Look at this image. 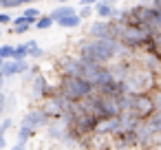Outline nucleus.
<instances>
[{"mask_svg":"<svg viewBox=\"0 0 161 150\" xmlns=\"http://www.w3.org/2000/svg\"><path fill=\"white\" fill-rule=\"evenodd\" d=\"M126 53L128 49L115 38H106V40L88 38L77 47V58L88 66H108L110 62H115L117 58H124Z\"/></svg>","mask_w":161,"mask_h":150,"instance_id":"obj_1","label":"nucleus"},{"mask_svg":"<svg viewBox=\"0 0 161 150\" xmlns=\"http://www.w3.org/2000/svg\"><path fill=\"white\" fill-rule=\"evenodd\" d=\"M58 91H60V95H64L73 104L84 102V99H88V97H93L97 93V88L84 77H60Z\"/></svg>","mask_w":161,"mask_h":150,"instance_id":"obj_2","label":"nucleus"},{"mask_svg":"<svg viewBox=\"0 0 161 150\" xmlns=\"http://www.w3.org/2000/svg\"><path fill=\"white\" fill-rule=\"evenodd\" d=\"M130 113H132L137 119H141V121H148V119H150V117L157 113V106H154V99H152V95H150V93H146V95H135Z\"/></svg>","mask_w":161,"mask_h":150,"instance_id":"obj_3","label":"nucleus"},{"mask_svg":"<svg viewBox=\"0 0 161 150\" xmlns=\"http://www.w3.org/2000/svg\"><path fill=\"white\" fill-rule=\"evenodd\" d=\"M51 124H53V119L47 115V110H44L42 106H38V108H29V110L25 113L22 121H20V126H29V128H33L36 132H38L40 128H49Z\"/></svg>","mask_w":161,"mask_h":150,"instance_id":"obj_4","label":"nucleus"},{"mask_svg":"<svg viewBox=\"0 0 161 150\" xmlns=\"http://www.w3.org/2000/svg\"><path fill=\"white\" fill-rule=\"evenodd\" d=\"M139 148V137L137 130H119L113 137V150H128V148Z\"/></svg>","mask_w":161,"mask_h":150,"instance_id":"obj_5","label":"nucleus"},{"mask_svg":"<svg viewBox=\"0 0 161 150\" xmlns=\"http://www.w3.org/2000/svg\"><path fill=\"white\" fill-rule=\"evenodd\" d=\"M31 71V66H29V62L25 60V62H18V60H7L5 62V66L0 69V73H3L7 80L9 77H16V75H27Z\"/></svg>","mask_w":161,"mask_h":150,"instance_id":"obj_6","label":"nucleus"},{"mask_svg":"<svg viewBox=\"0 0 161 150\" xmlns=\"http://www.w3.org/2000/svg\"><path fill=\"white\" fill-rule=\"evenodd\" d=\"M95 14L102 18V20H113L117 16V9L113 7V3H108V0H102L99 5H95Z\"/></svg>","mask_w":161,"mask_h":150,"instance_id":"obj_7","label":"nucleus"},{"mask_svg":"<svg viewBox=\"0 0 161 150\" xmlns=\"http://www.w3.org/2000/svg\"><path fill=\"white\" fill-rule=\"evenodd\" d=\"M143 51H146L148 55H157V58L161 60V33H154V36L146 42Z\"/></svg>","mask_w":161,"mask_h":150,"instance_id":"obj_8","label":"nucleus"},{"mask_svg":"<svg viewBox=\"0 0 161 150\" xmlns=\"http://www.w3.org/2000/svg\"><path fill=\"white\" fill-rule=\"evenodd\" d=\"M73 14H77V11H75V7H71V5H58L49 16L58 22V20H62V18H66V16H73Z\"/></svg>","mask_w":161,"mask_h":150,"instance_id":"obj_9","label":"nucleus"},{"mask_svg":"<svg viewBox=\"0 0 161 150\" xmlns=\"http://www.w3.org/2000/svg\"><path fill=\"white\" fill-rule=\"evenodd\" d=\"M55 25H60V27H64V29H75V27L82 25V16H80V11H77V14H73V16H66V18L58 20Z\"/></svg>","mask_w":161,"mask_h":150,"instance_id":"obj_10","label":"nucleus"},{"mask_svg":"<svg viewBox=\"0 0 161 150\" xmlns=\"http://www.w3.org/2000/svg\"><path fill=\"white\" fill-rule=\"evenodd\" d=\"M29 40L27 42H22V44H18L16 47V53H14V60H18V62H25L27 58H29Z\"/></svg>","mask_w":161,"mask_h":150,"instance_id":"obj_11","label":"nucleus"},{"mask_svg":"<svg viewBox=\"0 0 161 150\" xmlns=\"http://www.w3.org/2000/svg\"><path fill=\"white\" fill-rule=\"evenodd\" d=\"M25 18H27V22L33 27L40 18H42V14H40V9H36V7H29V9H25Z\"/></svg>","mask_w":161,"mask_h":150,"instance_id":"obj_12","label":"nucleus"},{"mask_svg":"<svg viewBox=\"0 0 161 150\" xmlns=\"http://www.w3.org/2000/svg\"><path fill=\"white\" fill-rule=\"evenodd\" d=\"M36 137V130L33 128H29V126H18V139L20 141H29V139H33Z\"/></svg>","mask_w":161,"mask_h":150,"instance_id":"obj_13","label":"nucleus"},{"mask_svg":"<svg viewBox=\"0 0 161 150\" xmlns=\"http://www.w3.org/2000/svg\"><path fill=\"white\" fill-rule=\"evenodd\" d=\"M53 25H55V20H53L51 16H42V18L36 22V29H38V31H44V29H51Z\"/></svg>","mask_w":161,"mask_h":150,"instance_id":"obj_14","label":"nucleus"},{"mask_svg":"<svg viewBox=\"0 0 161 150\" xmlns=\"http://www.w3.org/2000/svg\"><path fill=\"white\" fill-rule=\"evenodd\" d=\"M29 47H31V49H29V58H33V60H40V58L44 55V51L38 47V42H36V40H29Z\"/></svg>","mask_w":161,"mask_h":150,"instance_id":"obj_15","label":"nucleus"},{"mask_svg":"<svg viewBox=\"0 0 161 150\" xmlns=\"http://www.w3.org/2000/svg\"><path fill=\"white\" fill-rule=\"evenodd\" d=\"M14 53H16L14 44H3V47H0V58H3V60H14Z\"/></svg>","mask_w":161,"mask_h":150,"instance_id":"obj_16","label":"nucleus"},{"mask_svg":"<svg viewBox=\"0 0 161 150\" xmlns=\"http://www.w3.org/2000/svg\"><path fill=\"white\" fill-rule=\"evenodd\" d=\"M11 128H14V119L11 117H5L3 121H0V135H7Z\"/></svg>","mask_w":161,"mask_h":150,"instance_id":"obj_17","label":"nucleus"},{"mask_svg":"<svg viewBox=\"0 0 161 150\" xmlns=\"http://www.w3.org/2000/svg\"><path fill=\"white\" fill-rule=\"evenodd\" d=\"M7 110H9V97H7V93L3 91V93H0V117H3Z\"/></svg>","mask_w":161,"mask_h":150,"instance_id":"obj_18","label":"nucleus"},{"mask_svg":"<svg viewBox=\"0 0 161 150\" xmlns=\"http://www.w3.org/2000/svg\"><path fill=\"white\" fill-rule=\"evenodd\" d=\"M150 95H152V99H154V106H157V110H161V86H157V88H154Z\"/></svg>","mask_w":161,"mask_h":150,"instance_id":"obj_19","label":"nucleus"},{"mask_svg":"<svg viewBox=\"0 0 161 150\" xmlns=\"http://www.w3.org/2000/svg\"><path fill=\"white\" fill-rule=\"evenodd\" d=\"M29 29H31V25H22V27H11L14 36H25V33H27Z\"/></svg>","mask_w":161,"mask_h":150,"instance_id":"obj_20","label":"nucleus"},{"mask_svg":"<svg viewBox=\"0 0 161 150\" xmlns=\"http://www.w3.org/2000/svg\"><path fill=\"white\" fill-rule=\"evenodd\" d=\"M9 22H14V18H11L7 11H0V27H3V25H9Z\"/></svg>","mask_w":161,"mask_h":150,"instance_id":"obj_21","label":"nucleus"},{"mask_svg":"<svg viewBox=\"0 0 161 150\" xmlns=\"http://www.w3.org/2000/svg\"><path fill=\"white\" fill-rule=\"evenodd\" d=\"M22 25H29V22H27V18H25V14H22V16H18V18H14V22H11V27H22Z\"/></svg>","mask_w":161,"mask_h":150,"instance_id":"obj_22","label":"nucleus"},{"mask_svg":"<svg viewBox=\"0 0 161 150\" xmlns=\"http://www.w3.org/2000/svg\"><path fill=\"white\" fill-rule=\"evenodd\" d=\"M80 16H82V20H84V18H91V16H93V7H82V9H80Z\"/></svg>","mask_w":161,"mask_h":150,"instance_id":"obj_23","label":"nucleus"},{"mask_svg":"<svg viewBox=\"0 0 161 150\" xmlns=\"http://www.w3.org/2000/svg\"><path fill=\"white\" fill-rule=\"evenodd\" d=\"M9 150H27V141H20V139H18V141H16V146H14V148H9Z\"/></svg>","mask_w":161,"mask_h":150,"instance_id":"obj_24","label":"nucleus"},{"mask_svg":"<svg viewBox=\"0 0 161 150\" xmlns=\"http://www.w3.org/2000/svg\"><path fill=\"white\" fill-rule=\"evenodd\" d=\"M82 7H93V5H99V0H80Z\"/></svg>","mask_w":161,"mask_h":150,"instance_id":"obj_25","label":"nucleus"},{"mask_svg":"<svg viewBox=\"0 0 161 150\" xmlns=\"http://www.w3.org/2000/svg\"><path fill=\"white\" fill-rule=\"evenodd\" d=\"M150 7H154L157 11H161V0H150Z\"/></svg>","mask_w":161,"mask_h":150,"instance_id":"obj_26","label":"nucleus"},{"mask_svg":"<svg viewBox=\"0 0 161 150\" xmlns=\"http://www.w3.org/2000/svg\"><path fill=\"white\" fill-rule=\"evenodd\" d=\"M5 148H7V137L0 135V150H5Z\"/></svg>","mask_w":161,"mask_h":150,"instance_id":"obj_27","label":"nucleus"},{"mask_svg":"<svg viewBox=\"0 0 161 150\" xmlns=\"http://www.w3.org/2000/svg\"><path fill=\"white\" fill-rule=\"evenodd\" d=\"M5 82H7V77H5L3 73H0V93H3V91H5Z\"/></svg>","mask_w":161,"mask_h":150,"instance_id":"obj_28","label":"nucleus"},{"mask_svg":"<svg viewBox=\"0 0 161 150\" xmlns=\"http://www.w3.org/2000/svg\"><path fill=\"white\" fill-rule=\"evenodd\" d=\"M55 3H58V5H66V3H69V0H55Z\"/></svg>","mask_w":161,"mask_h":150,"instance_id":"obj_29","label":"nucleus"},{"mask_svg":"<svg viewBox=\"0 0 161 150\" xmlns=\"http://www.w3.org/2000/svg\"><path fill=\"white\" fill-rule=\"evenodd\" d=\"M108 3H113V5H115V3H117V0H108Z\"/></svg>","mask_w":161,"mask_h":150,"instance_id":"obj_30","label":"nucleus"},{"mask_svg":"<svg viewBox=\"0 0 161 150\" xmlns=\"http://www.w3.org/2000/svg\"><path fill=\"white\" fill-rule=\"evenodd\" d=\"M0 36H3V27H0Z\"/></svg>","mask_w":161,"mask_h":150,"instance_id":"obj_31","label":"nucleus"}]
</instances>
